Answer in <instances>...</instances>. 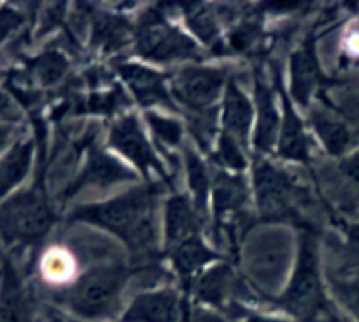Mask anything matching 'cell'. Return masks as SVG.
Listing matches in <instances>:
<instances>
[{"instance_id":"obj_1","label":"cell","mask_w":359,"mask_h":322,"mask_svg":"<svg viewBox=\"0 0 359 322\" xmlns=\"http://www.w3.org/2000/svg\"><path fill=\"white\" fill-rule=\"evenodd\" d=\"M160 195L158 184L140 186L109 202L79 206L69 219L111 231L128 245L133 254L151 262L156 255V205Z\"/></svg>"},{"instance_id":"obj_2","label":"cell","mask_w":359,"mask_h":322,"mask_svg":"<svg viewBox=\"0 0 359 322\" xmlns=\"http://www.w3.org/2000/svg\"><path fill=\"white\" fill-rule=\"evenodd\" d=\"M132 270L126 265H102L77 276L72 286L60 290L56 300L84 321H105L114 317Z\"/></svg>"},{"instance_id":"obj_3","label":"cell","mask_w":359,"mask_h":322,"mask_svg":"<svg viewBox=\"0 0 359 322\" xmlns=\"http://www.w3.org/2000/svg\"><path fill=\"white\" fill-rule=\"evenodd\" d=\"M270 301L300 322H318L333 307L321 282L314 231L305 230L302 233L300 255L293 276L284 293L270 298Z\"/></svg>"},{"instance_id":"obj_4","label":"cell","mask_w":359,"mask_h":322,"mask_svg":"<svg viewBox=\"0 0 359 322\" xmlns=\"http://www.w3.org/2000/svg\"><path fill=\"white\" fill-rule=\"evenodd\" d=\"M255 189L263 220L266 223L291 220L297 226L312 231L300 212V205L307 203V191L297 184V181L287 172L263 160H256Z\"/></svg>"},{"instance_id":"obj_5","label":"cell","mask_w":359,"mask_h":322,"mask_svg":"<svg viewBox=\"0 0 359 322\" xmlns=\"http://www.w3.org/2000/svg\"><path fill=\"white\" fill-rule=\"evenodd\" d=\"M51 224L53 212L39 188L20 192L0 206V237L7 244H35L44 238Z\"/></svg>"},{"instance_id":"obj_6","label":"cell","mask_w":359,"mask_h":322,"mask_svg":"<svg viewBox=\"0 0 359 322\" xmlns=\"http://www.w3.org/2000/svg\"><path fill=\"white\" fill-rule=\"evenodd\" d=\"M137 52L153 62L202 58L198 46L184 34L167 23L163 14L149 10L140 18L135 28Z\"/></svg>"},{"instance_id":"obj_7","label":"cell","mask_w":359,"mask_h":322,"mask_svg":"<svg viewBox=\"0 0 359 322\" xmlns=\"http://www.w3.org/2000/svg\"><path fill=\"white\" fill-rule=\"evenodd\" d=\"M212 195L216 227L228 238L231 245H235L237 238L249 226V216L245 212L248 186L242 177L217 172L214 178Z\"/></svg>"},{"instance_id":"obj_8","label":"cell","mask_w":359,"mask_h":322,"mask_svg":"<svg viewBox=\"0 0 359 322\" xmlns=\"http://www.w3.org/2000/svg\"><path fill=\"white\" fill-rule=\"evenodd\" d=\"M226 84V72L207 66H186L172 79V91L175 98L189 112L210 111L223 86Z\"/></svg>"},{"instance_id":"obj_9","label":"cell","mask_w":359,"mask_h":322,"mask_svg":"<svg viewBox=\"0 0 359 322\" xmlns=\"http://www.w3.org/2000/svg\"><path fill=\"white\" fill-rule=\"evenodd\" d=\"M119 322H189V304L174 289L149 290L128 304Z\"/></svg>"},{"instance_id":"obj_10","label":"cell","mask_w":359,"mask_h":322,"mask_svg":"<svg viewBox=\"0 0 359 322\" xmlns=\"http://www.w3.org/2000/svg\"><path fill=\"white\" fill-rule=\"evenodd\" d=\"M109 144L116 150L128 158L135 167L140 168L142 174H147L149 170H156L158 174H165L163 167L154 156L149 142L144 136L140 130L139 121L133 114L123 115L121 119L112 125L111 135H109Z\"/></svg>"},{"instance_id":"obj_11","label":"cell","mask_w":359,"mask_h":322,"mask_svg":"<svg viewBox=\"0 0 359 322\" xmlns=\"http://www.w3.org/2000/svg\"><path fill=\"white\" fill-rule=\"evenodd\" d=\"M133 178H135V174L123 167L118 160L105 154L98 147H90L86 164L79 177L67 189V198H72L77 191H81L83 188H90V186L107 188V186L118 184L123 181H133Z\"/></svg>"},{"instance_id":"obj_12","label":"cell","mask_w":359,"mask_h":322,"mask_svg":"<svg viewBox=\"0 0 359 322\" xmlns=\"http://www.w3.org/2000/svg\"><path fill=\"white\" fill-rule=\"evenodd\" d=\"M116 70L142 105H146V107L167 105V107L174 108V102L167 91V86H165L163 74H158L154 70L146 69V66L135 65V63H123V65L116 66Z\"/></svg>"},{"instance_id":"obj_13","label":"cell","mask_w":359,"mask_h":322,"mask_svg":"<svg viewBox=\"0 0 359 322\" xmlns=\"http://www.w3.org/2000/svg\"><path fill=\"white\" fill-rule=\"evenodd\" d=\"M286 258V240H283V237L277 233L263 234L249 248V268L256 279L265 282L270 276L283 275Z\"/></svg>"},{"instance_id":"obj_14","label":"cell","mask_w":359,"mask_h":322,"mask_svg":"<svg viewBox=\"0 0 359 322\" xmlns=\"http://www.w3.org/2000/svg\"><path fill=\"white\" fill-rule=\"evenodd\" d=\"M321 70L314 51V41L309 38L291 58V91L297 102L307 105L312 94L321 88Z\"/></svg>"},{"instance_id":"obj_15","label":"cell","mask_w":359,"mask_h":322,"mask_svg":"<svg viewBox=\"0 0 359 322\" xmlns=\"http://www.w3.org/2000/svg\"><path fill=\"white\" fill-rule=\"evenodd\" d=\"M32 301L21 284L20 275L9 261L2 266L0 287V322H32Z\"/></svg>"},{"instance_id":"obj_16","label":"cell","mask_w":359,"mask_h":322,"mask_svg":"<svg viewBox=\"0 0 359 322\" xmlns=\"http://www.w3.org/2000/svg\"><path fill=\"white\" fill-rule=\"evenodd\" d=\"M167 248L172 265L177 270L179 276H181L182 280V286H184L186 290L191 287L196 272H198L202 266L209 265L210 261L216 259V254L203 244L200 234Z\"/></svg>"},{"instance_id":"obj_17","label":"cell","mask_w":359,"mask_h":322,"mask_svg":"<svg viewBox=\"0 0 359 322\" xmlns=\"http://www.w3.org/2000/svg\"><path fill=\"white\" fill-rule=\"evenodd\" d=\"M311 122L318 132L323 146L333 156H342L353 144V132L332 108L314 107L311 111Z\"/></svg>"},{"instance_id":"obj_18","label":"cell","mask_w":359,"mask_h":322,"mask_svg":"<svg viewBox=\"0 0 359 322\" xmlns=\"http://www.w3.org/2000/svg\"><path fill=\"white\" fill-rule=\"evenodd\" d=\"M198 214L186 196H170L167 202V247L198 237Z\"/></svg>"},{"instance_id":"obj_19","label":"cell","mask_w":359,"mask_h":322,"mask_svg":"<svg viewBox=\"0 0 359 322\" xmlns=\"http://www.w3.org/2000/svg\"><path fill=\"white\" fill-rule=\"evenodd\" d=\"M283 107H284V119L283 130H280L279 139V154L286 160L300 161L307 163L309 154H311V142L305 133L304 125L300 118L297 115L294 108L291 107V102L287 94L283 91Z\"/></svg>"},{"instance_id":"obj_20","label":"cell","mask_w":359,"mask_h":322,"mask_svg":"<svg viewBox=\"0 0 359 322\" xmlns=\"http://www.w3.org/2000/svg\"><path fill=\"white\" fill-rule=\"evenodd\" d=\"M256 105H258V126H256L255 146L259 153H269L277 140L279 132V115H277L273 93L266 83L256 79L255 86Z\"/></svg>"},{"instance_id":"obj_21","label":"cell","mask_w":359,"mask_h":322,"mask_svg":"<svg viewBox=\"0 0 359 322\" xmlns=\"http://www.w3.org/2000/svg\"><path fill=\"white\" fill-rule=\"evenodd\" d=\"M252 111L245 94L238 90L237 84L228 83L223 104V126L224 133L245 146L248 144L249 128H251Z\"/></svg>"},{"instance_id":"obj_22","label":"cell","mask_w":359,"mask_h":322,"mask_svg":"<svg viewBox=\"0 0 359 322\" xmlns=\"http://www.w3.org/2000/svg\"><path fill=\"white\" fill-rule=\"evenodd\" d=\"M135 30L118 14L98 13L93 21V46L104 52H116L130 42Z\"/></svg>"},{"instance_id":"obj_23","label":"cell","mask_w":359,"mask_h":322,"mask_svg":"<svg viewBox=\"0 0 359 322\" xmlns=\"http://www.w3.org/2000/svg\"><path fill=\"white\" fill-rule=\"evenodd\" d=\"M233 287L235 279L231 268L228 265H219L209 270L205 275H202V279L196 282L195 293L202 303L226 310L228 298H230Z\"/></svg>"},{"instance_id":"obj_24","label":"cell","mask_w":359,"mask_h":322,"mask_svg":"<svg viewBox=\"0 0 359 322\" xmlns=\"http://www.w3.org/2000/svg\"><path fill=\"white\" fill-rule=\"evenodd\" d=\"M34 144L30 140L16 144L0 163V198L9 192L28 174Z\"/></svg>"},{"instance_id":"obj_25","label":"cell","mask_w":359,"mask_h":322,"mask_svg":"<svg viewBox=\"0 0 359 322\" xmlns=\"http://www.w3.org/2000/svg\"><path fill=\"white\" fill-rule=\"evenodd\" d=\"M41 268L42 276L48 282L56 284V286H63V289L76 282L74 276H76L77 262L69 248L55 247L46 252L44 258H42Z\"/></svg>"},{"instance_id":"obj_26","label":"cell","mask_w":359,"mask_h":322,"mask_svg":"<svg viewBox=\"0 0 359 322\" xmlns=\"http://www.w3.org/2000/svg\"><path fill=\"white\" fill-rule=\"evenodd\" d=\"M186 21H188L189 28H191L207 46H210L214 51H223L219 23H217L216 13H212L210 7H188V10H186Z\"/></svg>"},{"instance_id":"obj_27","label":"cell","mask_w":359,"mask_h":322,"mask_svg":"<svg viewBox=\"0 0 359 322\" xmlns=\"http://www.w3.org/2000/svg\"><path fill=\"white\" fill-rule=\"evenodd\" d=\"M186 168H188V178L191 191L195 195V209L200 217H205L207 214V198H209V174H207L205 164L202 163L198 156L193 150L186 149Z\"/></svg>"},{"instance_id":"obj_28","label":"cell","mask_w":359,"mask_h":322,"mask_svg":"<svg viewBox=\"0 0 359 322\" xmlns=\"http://www.w3.org/2000/svg\"><path fill=\"white\" fill-rule=\"evenodd\" d=\"M125 94L119 88L107 91V93H95L90 97H76L70 102L69 108L76 114L79 112H95V114H112L118 111L123 104H126Z\"/></svg>"},{"instance_id":"obj_29","label":"cell","mask_w":359,"mask_h":322,"mask_svg":"<svg viewBox=\"0 0 359 322\" xmlns=\"http://www.w3.org/2000/svg\"><path fill=\"white\" fill-rule=\"evenodd\" d=\"M69 63L63 55L56 51H48L32 62V72L42 86H55L67 74Z\"/></svg>"},{"instance_id":"obj_30","label":"cell","mask_w":359,"mask_h":322,"mask_svg":"<svg viewBox=\"0 0 359 322\" xmlns=\"http://www.w3.org/2000/svg\"><path fill=\"white\" fill-rule=\"evenodd\" d=\"M147 122H149L151 130H153L154 136L165 146L175 147L181 144L182 139V126L181 122L175 119L163 118V115L156 114V112H147Z\"/></svg>"},{"instance_id":"obj_31","label":"cell","mask_w":359,"mask_h":322,"mask_svg":"<svg viewBox=\"0 0 359 322\" xmlns=\"http://www.w3.org/2000/svg\"><path fill=\"white\" fill-rule=\"evenodd\" d=\"M241 146L242 144L238 140H235L233 136L223 132L219 146H217L216 150V160L221 164H224V167L231 168V170H244L245 164H248V160L244 158Z\"/></svg>"},{"instance_id":"obj_32","label":"cell","mask_w":359,"mask_h":322,"mask_svg":"<svg viewBox=\"0 0 359 322\" xmlns=\"http://www.w3.org/2000/svg\"><path fill=\"white\" fill-rule=\"evenodd\" d=\"M259 37V21L258 20H249L242 21L237 28L230 34V38H228V46H230L233 51L244 52L258 41Z\"/></svg>"},{"instance_id":"obj_33","label":"cell","mask_w":359,"mask_h":322,"mask_svg":"<svg viewBox=\"0 0 359 322\" xmlns=\"http://www.w3.org/2000/svg\"><path fill=\"white\" fill-rule=\"evenodd\" d=\"M333 290L359 322V280H333Z\"/></svg>"},{"instance_id":"obj_34","label":"cell","mask_w":359,"mask_h":322,"mask_svg":"<svg viewBox=\"0 0 359 322\" xmlns=\"http://www.w3.org/2000/svg\"><path fill=\"white\" fill-rule=\"evenodd\" d=\"M21 21H23L21 14L16 13V10L9 9V7L0 10V44H2L4 38H6L14 28L20 27Z\"/></svg>"},{"instance_id":"obj_35","label":"cell","mask_w":359,"mask_h":322,"mask_svg":"<svg viewBox=\"0 0 359 322\" xmlns=\"http://www.w3.org/2000/svg\"><path fill=\"white\" fill-rule=\"evenodd\" d=\"M235 317L242 322H290L284 317H276V315H265V314H256V312H249L245 308L238 307V310L233 312Z\"/></svg>"},{"instance_id":"obj_36","label":"cell","mask_w":359,"mask_h":322,"mask_svg":"<svg viewBox=\"0 0 359 322\" xmlns=\"http://www.w3.org/2000/svg\"><path fill=\"white\" fill-rule=\"evenodd\" d=\"M20 112L13 105V102L0 91V121H18Z\"/></svg>"},{"instance_id":"obj_37","label":"cell","mask_w":359,"mask_h":322,"mask_svg":"<svg viewBox=\"0 0 359 322\" xmlns=\"http://www.w3.org/2000/svg\"><path fill=\"white\" fill-rule=\"evenodd\" d=\"M342 172L346 174V177L349 178L351 182H354L359 188V153L353 154V156L347 158V160L344 161Z\"/></svg>"},{"instance_id":"obj_38","label":"cell","mask_w":359,"mask_h":322,"mask_svg":"<svg viewBox=\"0 0 359 322\" xmlns=\"http://www.w3.org/2000/svg\"><path fill=\"white\" fill-rule=\"evenodd\" d=\"M318 322H349V321H347V318H344L342 315L335 310V307H332L325 315H323L321 318H319Z\"/></svg>"},{"instance_id":"obj_39","label":"cell","mask_w":359,"mask_h":322,"mask_svg":"<svg viewBox=\"0 0 359 322\" xmlns=\"http://www.w3.org/2000/svg\"><path fill=\"white\" fill-rule=\"evenodd\" d=\"M11 135H13V128L11 126H0V150L6 147V144L9 142Z\"/></svg>"}]
</instances>
